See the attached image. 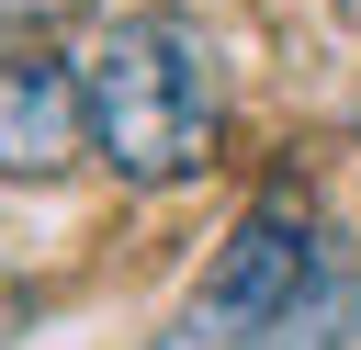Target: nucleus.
<instances>
[{"mask_svg":"<svg viewBox=\"0 0 361 350\" xmlns=\"http://www.w3.org/2000/svg\"><path fill=\"white\" fill-rule=\"evenodd\" d=\"M90 147V113H79V79L45 56V45H23V56H0V181H56L68 158Z\"/></svg>","mask_w":361,"mask_h":350,"instance_id":"obj_3","label":"nucleus"},{"mask_svg":"<svg viewBox=\"0 0 361 350\" xmlns=\"http://www.w3.org/2000/svg\"><path fill=\"white\" fill-rule=\"evenodd\" d=\"M338 11H350V23H361V0H338Z\"/></svg>","mask_w":361,"mask_h":350,"instance_id":"obj_6","label":"nucleus"},{"mask_svg":"<svg viewBox=\"0 0 361 350\" xmlns=\"http://www.w3.org/2000/svg\"><path fill=\"white\" fill-rule=\"evenodd\" d=\"M79 113H90V147H102L124 181L169 192V181H192V169L214 158V135H226V68H214V45H203L180 11H135V23H113V34L90 45Z\"/></svg>","mask_w":361,"mask_h":350,"instance_id":"obj_1","label":"nucleus"},{"mask_svg":"<svg viewBox=\"0 0 361 350\" xmlns=\"http://www.w3.org/2000/svg\"><path fill=\"white\" fill-rule=\"evenodd\" d=\"M45 11H68V0H0V34L11 23H45Z\"/></svg>","mask_w":361,"mask_h":350,"instance_id":"obj_5","label":"nucleus"},{"mask_svg":"<svg viewBox=\"0 0 361 350\" xmlns=\"http://www.w3.org/2000/svg\"><path fill=\"white\" fill-rule=\"evenodd\" d=\"M316 271H327V248H316L305 192H259V203L226 226V248H214V271H203V294H192V339H203V350H271L282 316L316 294Z\"/></svg>","mask_w":361,"mask_h":350,"instance_id":"obj_2","label":"nucleus"},{"mask_svg":"<svg viewBox=\"0 0 361 350\" xmlns=\"http://www.w3.org/2000/svg\"><path fill=\"white\" fill-rule=\"evenodd\" d=\"M350 305H361V294H350V271L327 260V271H316V294H305V305L282 316V339H271V350H338V327H350Z\"/></svg>","mask_w":361,"mask_h":350,"instance_id":"obj_4","label":"nucleus"}]
</instances>
